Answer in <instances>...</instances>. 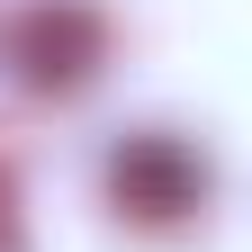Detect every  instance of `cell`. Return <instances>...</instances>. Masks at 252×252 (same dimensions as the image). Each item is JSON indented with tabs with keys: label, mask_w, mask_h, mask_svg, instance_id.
<instances>
[{
	"label": "cell",
	"mask_w": 252,
	"mask_h": 252,
	"mask_svg": "<svg viewBox=\"0 0 252 252\" xmlns=\"http://www.w3.org/2000/svg\"><path fill=\"white\" fill-rule=\"evenodd\" d=\"M108 189H117V207H135V216H180V207H198L207 198V171L189 162V153L171 135H126L108 153Z\"/></svg>",
	"instance_id": "1"
},
{
	"label": "cell",
	"mask_w": 252,
	"mask_h": 252,
	"mask_svg": "<svg viewBox=\"0 0 252 252\" xmlns=\"http://www.w3.org/2000/svg\"><path fill=\"white\" fill-rule=\"evenodd\" d=\"M54 54H90V18H36L27 27V81H63Z\"/></svg>",
	"instance_id": "2"
}]
</instances>
